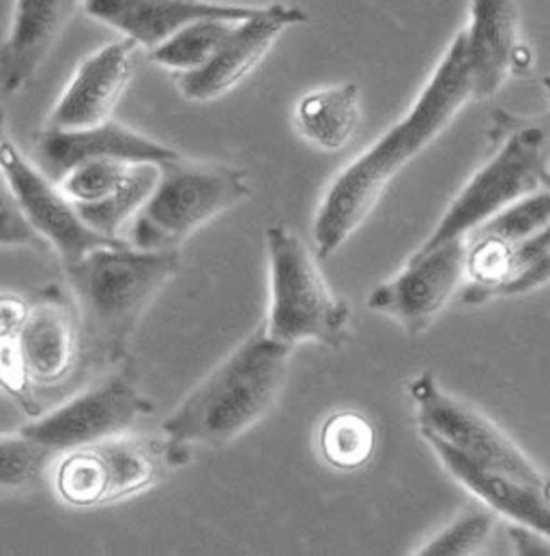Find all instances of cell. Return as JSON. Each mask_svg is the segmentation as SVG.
<instances>
[{
    "mask_svg": "<svg viewBox=\"0 0 550 556\" xmlns=\"http://www.w3.org/2000/svg\"><path fill=\"white\" fill-rule=\"evenodd\" d=\"M473 97L464 30L454 37L411 110L353 160L327 189L312 237L321 256L338 252L366 222L389 181L454 121Z\"/></svg>",
    "mask_w": 550,
    "mask_h": 556,
    "instance_id": "1",
    "label": "cell"
},
{
    "mask_svg": "<svg viewBox=\"0 0 550 556\" xmlns=\"http://www.w3.org/2000/svg\"><path fill=\"white\" fill-rule=\"evenodd\" d=\"M290 353L292 346L275 342L263 325L164 419V437L184 447L233 443L274 406L286 382Z\"/></svg>",
    "mask_w": 550,
    "mask_h": 556,
    "instance_id": "2",
    "label": "cell"
},
{
    "mask_svg": "<svg viewBox=\"0 0 550 556\" xmlns=\"http://www.w3.org/2000/svg\"><path fill=\"white\" fill-rule=\"evenodd\" d=\"M179 269V250H138L129 243L99 248L65 265L83 325L108 359L125 355L140 316Z\"/></svg>",
    "mask_w": 550,
    "mask_h": 556,
    "instance_id": "3",
    "label": "cell"
},
{
    "mask_svg": "<svg viewBox=\"0 0 550 556\" xmlns=\"http://www.w3.org/2000/svg\"><path fill=\"white\" fill-rule=\"evenodd\" d=\"M270 258V314L265 331L275 342H318L340 349L349 340L351 307L321 274L308 245L284 224L265 232Z\"/></svg>",
    "mask_w": 550,
    "mask_h": 556,
    "instance_id": "4",
    "label": "cell"
},
{
    "mask_svg": "<svg viewBox=\"0 0 550 556\" xmlns=\"http://www.w3.org/2000/svg\"><path fill=\"white\" fill-rule=\"evenodd\" d=\"M252 187L243 170L224 164L162 166L160 181L132 219L129 245L138 250H179L189 235L224 211L241 204Z\"/></svg>",
    "mask_w": 550,
    "mask_h": 556,
    "instance_id": "5",
    "label": "cell"
},
{
    "mask_svg": "<svg viewBox=\"0 0 550 556\" xmlns=\"http://www.w3.org/2000/svg\"><path fill=\"white\" fill-rule=\"evenodd\" d=\"M184 445L168 439L114 437L65 454L57 466L59 496L74 507H97L149 490L171 460L185 463Z\"/></svg>",
    "mask_w": 550,
    "mask_h": 556,
    "instance_id": "6",
    "label": "cell"
},
{
    "mask_svg": "<svg viewBox=\"0 0 550 556\" xmlns=\"http://www.w3.org/2000/svg\"><path fill=\"white\" fill-rule=\"evenodd\" d=\"M547 134L540 127L516 131L501 151L462 187L433 235L417 248L428 252L446 241L468 237L499 211L545 186Z\"/></svg>",
    "mask_w": 550,
    "mask_h": 556,
    "instance_id": "7",
    "label": "cell"
},
{
    "mask_svg": "<svg viewBox=\"0 0 550 556\" xmlns=\"http://www.w3.org/2000/svg\"><path fill=\"white\" fill-rule=\"evenodd\" d=\"M420 432H430L464 456L488 468L508 472L534 485H550V479L532 463L488 417L446 393L433 374L411 382Z\"/></svg>",
    "mask_w": 550,
    "mask_h": 556,
    "instance_id": "8",
    "label": "cell"
},
{
    "mask_svg": "<svg viewBox=\"0 0 550 556\" xmlns=\"http://www.w3.org/2000/svg\"><path fill=\"white\" fill-rule=\"evenodd\" d=\"M147 413H151V404L140 395L136 384L127 376L114 374L61 408L26 424L20 432L52 454H67L121 437Z\"/></svg>",
    "mask_w": 550,
    "mask_h": 556,
    "instance_id": "9",
    "label": "cell"
},
{
    "mask_svg": "<svg viewBox=\"0 0 550 556\" xmlns=\"http://www.w3.org/2000/svg\"><path fill=\"white\" fill-rule=\"evenodd\" d=\"M466 250L468 241L462 237L415 252L396 278L370 292L367 307L398 320L409 336L424 333L464 278Z\"/></svg>",
    "mask_w": 550,
    "mask_h": 556,
    "instance_id": "10",
    "label": "cell"
},
{
    "mask_svg": "<svg viewBox=\"0 0 550 556\" xmlns=\"http://www.w3.org/2000/svg\"><path fill=\"white\" fill-rule=\"evenodd\" d=\"M0 162L7 189L13 193L20 208L26 213L39 235L59 252L65 265H74L99 248L121 245L129 241L108 239L92 230L80 217L74 200L52 186L4 136L0 144Z\"/></svg>",
    "mask_w": 550,
    "mask_h": 556,
    "instance_id": "11",
    "label": "cell"
},
{
    "mask_svg": "<svg viewBox=\"0 0 550 556\" xmlns=\"http://www.w3.org/2000/svg\"><path fill=\"white\" fill-rule=\"evenodd\" d=\"M305 9L286 2L261 7L248 20H241L215 56L196 72L177 74L175 83L189 101H213L241 85L267 56L277 37L290 26L308 24Z\"/></svg>",
    "mask_w": 550,
    "mask_h": 556,
    "instance_id": "12",
    "label": "cell"
},
{
    "mask_svg": "<svg viewBox=\"0 0 550 556\" xmlns=\"http://www.w3.org/2000/svg\"><path fill=\"white\" fill-rule=\"evenodd\" d=\"M138 43L116 39L87 56L48 116L50 129H85L110 121L134 78Z\"/></svg>",
    "mask_w": 550,
    "mask_h": 556,
    "instance_id": "13",
    "label": "cell"
},
{
    "mask_svg": "<svg viewBox=\"0 0 550 556\" xmlns=\"http://www.w3.org/2000/svg\"><path fill=\"white\" fill-rule=\"evenodd\" d=\"M43 166L54 179L91 160H114L127 164H158L182 160L179 153L121 123L105 121L85 129H46L37 142Z\"/></svg>",
    "mask_w": 550,
    "mask_h": 556,
    "instance_id": "14",
    "label": "cell"
},
{
    "mask_svg": "<svg viewBox=\"0 0 550 556\" xmlns=\"http://www.w3.org/2000/svg\"><path fill=\"white\" fill-rule=\"evenodd\" d=\"M85 7L97 22L116 28L149 52L196 20L241 22L261 11V7L213 0H85Z\"/></svg>",
    "mask_w": 550,
    "mask_h": 556,
    "instance_id": "15",
    "label": "cell"
},
{
    "mask_svg": "<svg viewBox=\"0 0 550 556\" xmlns=\"http://www.w3.org/2000/svg\"><path fill=\"white\" fill-rule=\"evenodd\" d=\"M420 434L460 485H464L492 511L510 518L521 527L538 531L550 540V485H534L508 472L488 468L471 460L457 447L430 432Z\"/></svg>",
    "mask_w": 550,
    "mask_h": 556,
    "instance_id": "16",
    "label": "cell"
},
{
    "mask_svg": "<svg viewBox=\"0 0 550 556\" xmlns=\"http://www.w3.org/2000/svg\"><path fill=\"white\" fill-rule=\"evenodd\" d=\"M15 340L30 387L63 384L80 359V325L61 292L30 307Z\"/></svg>",
    "mask_w": 550,
    "mask_h": 556,
    "instance_id": "17",
    "label": "cell"
},
{
    "mask_svg": "<svg viewBox=\"0 0 550 556\" xmlns=\"http://www.w3.org/2000/svg\"><path fill=\"white\" fill-rule=\"evenodd\" d=\"M80 0H15L0 52L2 93L22 91L37 74Z\"/></svg>",
    "mask_w": 550,
    "mask_h": 556,
    "instance_id": "18",
    "label": "cell"
},
{
    "mask_svg": "<svg viewBox=\"0 0 550 556\" xmlns=\"http://www.w3.org/2000/svg\"><path fill=\"white\" fill-rule=\"evenodd\" d=\"M473 97L497 93L518 48L514 0H471V24L464 30Z\"/></svg>",
    "mask_w": 550,
    "mask_h": 556,
    "instance_id": "19",
    "label": "cell"
},
{
    "mask_svg": "<svg viewBox=\"0 0 550 556\" xmlns=\"http://www.w3.org/2000/svg\"><path fill=\"white\" fill-rule=\"evenodd\" d=\"M362 121V94L355 83L323 87L303 94L295 105L299 134L321 151L345 149Z\"/></svg>",
    "mask_w": 550,
    "mask_h": 556,
    "instance_id": "20",
    "label": "cell"
},
{
    "mask_svg": "<svg viewBox=\"0 0 550 556\" xmlns=\"http://www.w3.org/2000/svg\"><path fill=\"white\" fill-rule=\"evenodd\" d=\"M160 173L162 166L158 164H132L125 179L110 195L89 204H76V208L92 230L108 239H118L121 228L136 217L158 186Z\"/></svg>",
    "mask_w": 550,
    "mask_h": 556,
    "instance_id": "21",
    "label": "cell"
},
{
    "mask_svg": "<svg viewBox=\"0 0 550 556\" xmlns=\"http://www.w3.org/2000/svg\"><path fill=\"white\" fill-rule=\"evenodd\" d=\"M237 24V20L224 17L196 20L151 50L149 61L177 74L196 72L215 56Z\"/></svg>",
    "mask_w": 550,
    "mask_h": 556,
    "instance_id": "22",
    "label": "cell"
},
{
    "mask_svg": "<svg viewBox=\"0 0 550 556\" xmlns=\"http://www.w3.org/2000/svg\"><path fill=\"white\" fill-rule=\"evenodd\" d=\"M376 432L366 415L358 410H338L321 428L318 447L325 463L338 470H358L374 454Z\"/></svg>",
    "mask_w": 550,
    "mask_h": 556,
    "instance_id": "23",
    "label": "cell"
},
{
    "mask_svg": "<svg viewBox=\"0 0 550 556\" xmlns=\"http://www.w3.org/2000/svg\"><path fill=\"white\" fill-rule=\"evenodd\" d=\"M550 222V187H542L490 217L471 235L497 237L512 245L534 239Z\"/></svg>",
    "mask_w": 550,
    "mask_h": 556,
    "instance_id": "24",
    "label": "cell"
},
{
    "mask_svg": "<svg viewBox=\"0 0 550 556\" xmlns=\"http://www.w3.org/2000/svg\"><path fill=\"white\" fill-rule=\"evenodd\" d=\"M550 281V222L529 241L514 245L508 279L492 296L532 292Z\"/></svg>",
    "mask_w": 550,
    "mask_h": 556,
    "instance_id": "25",
    "label": "cell"
},
{
    "mask_svg": "<svg viewBox=\"0 0 550 556\" xmlns=\"http://www.w3.org/2000/svg\"><path fill=\"white\" fill-rule=\"evenodd\" d=\"M132 164L114 160H91L72 168L63 179L61 189L74 204H89L110 195L125 179Z\"/></svg>",
    "mask_w": 550,
    "mask_h": 556,
    "instance_id": "26",
    "label": "cell"
},
{
    "mask_svg": "<svg viewBox=\"0 0 550 556\" xmlns=\"http://www.w3.org/2000/svg\"><path fill=\"white\" fill-rule=\"evenodd\" d=\"M495 520L488 511L462 514L450 527H446L437 538H433L417 555L424 556H466L477 553L490 531Z\"/></svg>",
    "mask_w": 550,
    "mask_h": 556,
    "instance_id": "27",
    "label": "cell"
},
{
    "mask_svg": "<svg viewBox=\"0 0 550 556\" xmlns=\"http://www.w3.org/2000/svg\"><path fill=\"white\" fill-rule=\"evenodd\" d=\"M54 456L48 447L28 439L26 434L0 437V483L2 488H22L33 481L43 463Z\"/></svg>",
    "mask_w": 550,
    "mask_h": 556,
    "instance_id": "28",
    "label": "cell"
},
{
    "mask_svg": "<svg viewBox=\"0 0 550 556\" xmlns=\"http://www.w3.org/2000/svg\"><path fill=\"white\" fill-rule=\"evenodd\" d=\"M0 243L4 248H33L43 252L50 243L39 235V230L30 224L26 213L15 202L9 189L2 191V208H0Z\"/></svg>",
    "mask_w": 550,
    "mask_h": 556,
    "instance_id": "29",
    "label": "cell"
},
{
    "mask_svg": "<svg viewBox=\"0 0 550 556\" xmlns=\"http://www.w3.org/2000/svg\"><path fill=\"white\" fill-rule=\"evenodd\" d=\"M30 307L15 294L4 292L0 299V338H15L28 318Z\"/></svg>",
    "mask_w": 550,
    "mask_h": 556,
    "instance_id": "30",
    "label": "cell"
},
{
    "mask_svg": "<svg viewBox=\"0 0 550 556\" xmlns=\"http://www.w3.org/2000/svg\"><path fill=\"white\" fill-rule=\"evenodd\" d=\"M545 186L550 187V138L545 147Z\"/></svg>",
    "mask_w": 550,
    "mask_h": 556,
    "instance_id": "31",
    "label": "cell"
},
{
    "mask_svg": "<svg viewBox=\"0 0 550 556\" xmlns=\"http://www.w3.org/2000/svg\"><path fill=\"white\" fill-rule=\"evenodd\" d=\"M545 89H547V93H549L550 97V76H547V78H545Z\"/></svg>",
    "mask_w": 550,
    "mask_h": 556,
    "instance_id": "32",
    "label": "cell"
}]
</instances>
